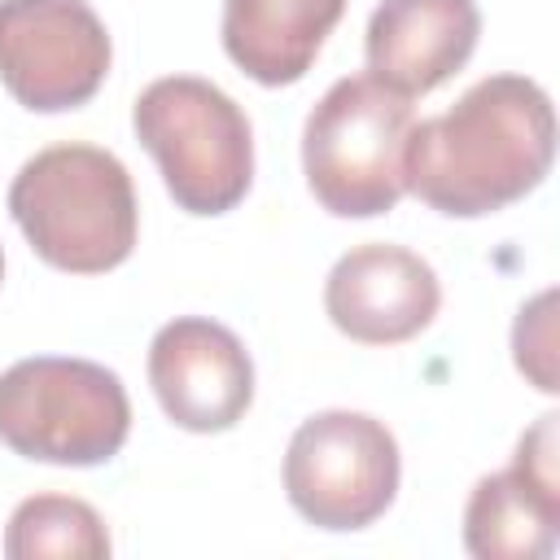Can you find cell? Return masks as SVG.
Segmentation results:
<instances>
[{
  "mask_svg": "<svg viewBox=\"0 0 560 560\" xmlns=\"http://www.w3.org/2000/svg\"><path fill=\"white\" fill-rule=\"evenodd\" d=\"M551 162V96L525 74H490L446 114L411 122L402 144V188L446 219H481L534 192Z\"/></svg>",
  "mask_w": 560,
  "mask_h": 560,
  "instance_id": "6da1fadb",
  "label": "cell"
},
{
  "mask_svg": "<svg viewBox=\"0 0 560 560\" xmlns=\"http://www.w3.org/2000/svg\"><path fill=\"white\" fill-rule=\"evenodd\" d=\"M9 214L26 245L70 276L122 267L140 232L131 175L96 144H52L26 158L9 184Z\"/></svg>",
  "mask_w": 560,
  "mask_h": 560,
  "instance_id": "7a4b0ae2",
  "label": "cell"
},
{
  "mask_svg": "<svg viewBox=\"0 0 560 560\" xmlns=\"http://www.w3.org/2000/svg\"><path fill=\"white\" fill-rule=\"evenodd\" d=\"M136 140L188 214H228L254 184V131L245 109L197 74L153 79L131 105Z\"/></svg>",
  "mask_w": 560,
  "mask_h": 560,
  "instance_id": "3957f363",
  "label": "cell"
},
{
  "mask_svg": "<svg viewBox=\"0 0 560 560\" xmlns=\"http://www.w3.org/2000/svg\"><path fill=\"white\" fill-rule=\"evenodd\" d=\"M411 101L372 74L337 79L302 127L311 197L337 219H376L398 206Z\"/></svg>",
  "mask_w": 560,
  "mask_h": 560,
  "instance_id": "277c9868",
  "label": "cell"
},
{
  "mask_svg": "<svg viewBox=\"0 0 560 560\" xmlns=\"http://www.w3.org/2000/svg\"><path fill=\"white\" fill-rule=\"evenodd\" d=\"M131 433V402L105 363L35 354L0 372V442L35 464H109Z\"/></svg>",
  "mask_w": 560,
  "mask_h": 560,
  "instance_id": "5b68a950",
  "label": "cell"
},
{
  "mask_svg": "<svg viewBox=\"0 0 560 560\" xmlns=\"http://www.w3.org/2000/svg\"><path fill=\"white\" fill-rule=\"evenodd\" d=\"M402 455L394 433L363 411H319L302 420L284 451V494L315 529H368L398 494Z\"/></svg>",
  "mask_w": 560,
  "mask_h": 560,
  "instance_id": "8992f818",
  "label": "cell"
},
{
  "mask_svg": "<svg viewBox=\"0 0 560 560\" xmlns=\"http://www.w3.org/2000/svg\"><path fill=\"white\" fill-rule=\"evenodd\" d=\"M114 61L88 0H0V83L31 114L88 105Z\"/></svg>",
  "mask_w": 560,
  "mask_h": 560,
  "instance_id": "52a82bcc",
  "label": "cell"
},
{
  "mask_svg": "<svg viewBox=\"0 0 560 560\" xmlns=\"http://www.w3.org/2000/svg\"><path fill=\"white\" fill-rule=\"evenodd\" d=\"M149 385L171 424L223 433L254 402V363L232 328L206 315H179L149 341Z\"/></svg>",
  "mask_w": 560,
  "mask_h": 560,
  "instance_id": "ba28073f",
  "label": "cell"
},
{
  "mask_svg": "<svg viewBox=\"0 0 560 560\" xmlns=\"http://www.w3.org/2000/svg\"><path fill=\"white\" fill-rule=\"evenodd\" d=\"M442 306L438 271L402 245H354L324 280V311L359 346H398L433 324Z\"/></svg>",
  "mask_w": 560,
  "mask_h": 560,
  "instance_id": "9c48e42d",
  "label": "cell"
},
{
  "mask_svg": "<svg viewBox=\"0 0 560 560\" xmlns=\"http://www.w3.org/2000/svg\"><path fill=\"white\" fill-rule=\"evenodd\" d=\"M477 0H381L368 18V74L398 96H424L459 74L477 48Z\"/></svg>",
  "mask_w": 560,
  "mask_h": 560,
  "instance_id": "30bf717a",
  "label": "cell"
},
{
  "mask_svg": "<svg viewBox=\"0 0 560 560\" xmlns=\"http://www.w3.org/2000/svg\"><path fill=\"white\" fill-rule=\"evenodd\" d=\"M341 13L346 0H223V52L254 83L289 88L315 66Z\"/></svg>",
  "mask_w": 560,
  "mask_h": 560,
  "instance_id": "8fae6325",
  "label": "cell"
},
{
  "mask_svg": "<svg viewBox=\"0 0 560 560\" xmlns=\"http://www.w3.org/2000/svg\"><path fill=\"white\" fill-rule=\"evenodd\" d=\"M556 529L560 494L534 486L516 464L481 477L464 508V547L477 560H547Z\"/></svg>",
  "mask_w": 560,
  "mask_h": 560,
  "instance_id": "7c38bea8",
  "label": "cell"
},
{
  "mask_svg": "<svg viewBox=\"0 0 560 560\" xmlns=\"http://www.w3.org/2000/svg\"><path fill=\"white\" fill-rule=\"evenodd\" d=\"M4 556L13 560H101L109 556V529L101 512L70 494H31L4 525Z\"/></svg>",
  "mask_w": 560,
  "mask_h": 560,
  "instance_id": "4fadbf2b",
  "label": "cell"
},
{
  "mask_svg": "<svg viewBox=\"0 0 560 560\" xmlns=\"http://www.w3.org/2000/svg\"><path fill=\"white\" fill-rule=\"evenodd\" d=\"M551 302L556 293H538L529 306H521L516 328H512V350H516V368L542 389L556 394V337H551Z\"/></svg>",
  "mask_w": 560,
  "mask_h": 560,
  "instance_id": "5bb4252c",
  "label": "cell"
},
{
  "mask_svg": "<svg viewBox=\"0 0 560 560\" xmlns=\"http://www.w3.org/2000/svg\"><path fill=\"white\" fill-rule=\"evenodd\" d=\"M0 280H4V254H0Z\"/></svg>",
  "mask_w": 560,
  "mask_h": 560,
  "instance_id": "9a60e30c",
  "label": "cell"
}]
</instances>
